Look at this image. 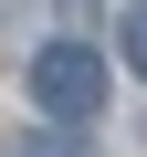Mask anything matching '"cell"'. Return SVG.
Returning a JSON list of instances; mask_svg holds the SVG:
<instances>
[{"label": "cell", "mask_w": 147, "mask_h": 157, "mask_svg": "<svg viewBox=\"0 0 147 157\" xmlns=\"http://www.w3.org/2000/svg\"><path fill=\"white\" fill-rule=\"evenodd\" d=\"M32 105H42L53 126H84V115L105 105V52H95V42H42V52H32Z\"/></svg>", "instance_id": "6da1fadb"}, {"label": "cell", "mask_w": 147, "mask_h": 157, "mask_svg": "<svg viewBox=\"0 0 147 157\" xmlns=\"http://www.w3.org/2000/svg\"><path fill=\"white\" fill-rule=\"evenodd\" d=\"M21 157H95V147L74 136V126H63V136H21Z\"/></svg>", "instance_id": "7a4b0ae2"}, {"label": "cell", "mask_w": 147, "mask_h": 157, "mask_svg": "<svg viewBox=\"0 0 147 157\" xmlns=\"http://www.w3.org/2000/svg\"><path fill=\"white\" fill-rule=\"evenodd\" d=\"M126 63H137V73H147V11H137V21H126Z\"/></svg>", "instance_id": "3957f363"}]
</instances>
